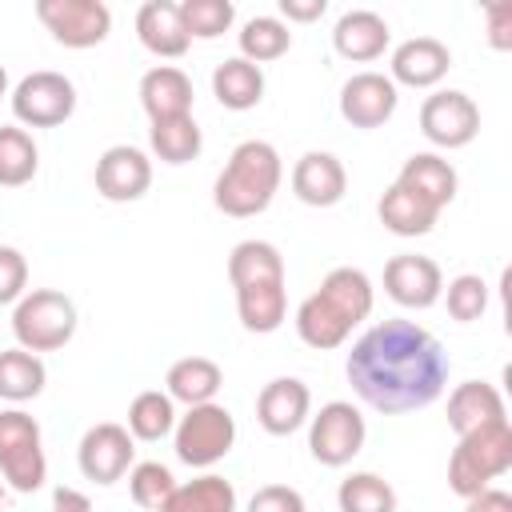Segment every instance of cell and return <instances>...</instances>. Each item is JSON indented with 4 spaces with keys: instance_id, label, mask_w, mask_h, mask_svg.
Wrapping results in <instances>:
<instances>
[{
    "instance_id": "1",
    "label": "cell",
    "mask_w": 512,
    "mask_h": 512,
    "mask_svg": "<svg viewBox=\"0 0 512 512\" xmlns=\"http://www.w3.org/2000/svg\"><path fill=\"white\" fill-rule=\"evenodd\" d=\"M448 368L452 364L444 344L416 320H400V316L372 324L352 344L344 364L352 392L384 416H404L440 400L448 384Z\"/></svg>"
},
{
    "instance_id": "2",
    "label": "cell",
    "mask_w": 512,
    "mask_h": 512,
    "mask_svg": "<svg viewBox=\"0 0 512 512\" xmlns=\"http://www.w3.org/2000/svg\"><path fill=\"white\" fill-rule=\"evenodd\" d=\"M372 312V280L360 268H332L320 288L296 308V336L316 348H340L356 324H364Z\"/></svg>"
},
{
    "instance_id": "3",
    "label": "cell",
    "mask_w": 512,
    "mask_h": 512,
    "mask_svg": "<svg viewBox=\"0 0 512 512\" xmlns=\"http://www.w3.org/2000/svg\"><path fill=\"white\" fill-rule=\"evenodd\" d=\"M280 180H284L280 152L268 140H244L232 148L228 164L220 168V176L212 184V204L236 220L260 216L272 204Z\"/></svg>"
},
{
    "instance_id": "4",
    "label": "cell",
    "mask_w": 512,
    "mask_h": 512,
    "mask_svg": "<svg viewBox=\"0 0 512 512\" xmlns=\"http://www.w3.org/2000/svg\"><path fill=\"white\" fill-rule=\"evenodd\" d=\"M508 468H512V424L496 420L460 436V444L448 456V488L468 500L492 488V480L504 476Z\"/></svg>"
},
{
    "instance_id": "5",
    "label": "cell",
    "mask_w": 512,
    "mask_h": 512,
    "mask_svg": "<svg viewBox=\"0 0 512 512\" xmlns=\"http://www.w3.org/2000/svg\"><path fill=\"white\" fill-rule=\"evenodd\" d=\"M12 336L24 352H56L76 336V304L56 288H32L12 308Z\"/></svg>"
},
{
    "instance_id": "6",
    "label": "cell",
    "mask_w": 512,
    "mask_h": 512,
    "mask_svg": "<svg viewBox=\"0 0 512 512\" xmlns=\"http://www.w3.org/2000/svg\"><path fill=\"white\" fill-rule=\"evenodd\" d=\"M176 460L188 468H212L220 464L236 444V416L224 404H196L188 408L172 428Z\"/></svg>"
},
{
    "instance_id": "7",
    "label": "cell",
    "mask_w": 512,
    "mask_h": 512,
    "mask_svg": "<svg viewBox=\"0 0 512 512\" xmlns=\"http://www.w3.org/2000/svg\"><path fill=\"white\" fill-rule=\"evenodd\" d=\"M0 476L12 492H36L48 480L40 424L24 408L0 412Z\"/></svg>"
},
{
    "instance_id": "8",
    "label": "cell",
    "mask_w": 512,
    "mask_h": 512,
    "mask_svg": "<svg viewBox=\"0 0 512 512\" xmlns=\"http://www.w3.org/2000/svg\"><path fill=\"white\" fill-rule=\"evenodd\" d=\"M368 436V424L360 416V408H352L348 400H328L316 416H308V448L312 460L324 468H344L352 464V456H360Z\"/></svg>"
},
{
    "instance_id": "9",
    "label": "cell",
    "mask_w": 512,
    "mask_h": 512,
    "mask_svg": "<svg viewBox=\"0 0 512 512\" xmlns=\"http://www.w3.org/2000/svg\"><path fill=\"white\" fill-rule=\"evenodd\" d=\"M76 112V84L64 72L40 68L12 88V116L24 128H56Z\"/></svg>"
},
{
    "instance_id": "10",
    "label": "cell",
    "mask_w": 512,
    "mask_h": 512,
    "mask_svg": "<svg viewBox=\"0 0 512 512\" xmlns=\"http://www.w3.org/2000/svg\"><path fill=\"white\" fill-rule=\"evenodd\" d=\"M36 20L64 48H96L112 32V8L104 0H36Z\"/></svg>"
},
{
    "instance_id": "11",
    "label": "cell",
    "mask_w": 512,
    "mask_h": 512,
    "mask_svg": "<svg viewBox=\"0 0 512 512\" xmlns=\"http://www.w3.org/2000/svg\"><path fill=\"white\" fill-rule=\"evenodd\" d=\"M420 132L436 148H464L480 132V108L468 92L444 88L420 104Z\"/></svg>"
},
{
    "instance_id": "12",
    "label": "cell",
    "mask_w": 512,
    "mask_h": 512,
    "mask_svg": "<svg viewBox=\"0 0 512 512\" xmlns=\"http://www.w3.org/2000/svg\"><path fill=\"white\" fill-rule=\"evenodd\" d=\"M136 460V440L124 424H92L84 436H80V448H76V464L84 472V480L92 484H116L128 476Z\"/></svg>"
},
{
    "instance_id": "13",
    "label": "cell",
    "mask_w": 512,
    "mask_h": 512,
    "mask_svg": "<svg viewBox=\"0 0 512 512\" xmlns=\"http://www.w3.org/2000/svg\"><path fill=\"white\" fill-rule=\"evenodd\" d=\"M152 184V160L132 144H112L96 160V192L112 204H132Z\"/></svg>"
},
{
    "instance_id": "14",
    "label": "cell",
    "mask_w": 512,
    "mask_h": 512,
    "mask_svg": "<svg viewBox=\"0 0 512 512\" xmlns=\"http://www.w3.org/2000/svg\"><path fill=\"white\" fill-rule=\"evenodd\" d=\"M384 292L400 304V308H432L444 292V272L432 256H416V252H400L384 264Z\"/></svg>"
},
{
    "instance_id": "15",
    "label": "cell",
    "mask_w": 512,
    "mask_h": 512,
    "mask_svg": "<svg viewBox=\"0 0 512 512\" xmlns=\"http://www.w3.org/2000/svg\"><path fill=\"white\" fill-rule=\"evenodd\" d=\"M396 104H400V92H396V84L384 72H356L340 88V116L352 128H380V124H388Z\"/></svg>"
},
{
    "instance_id": "16",
    "label": "cell",
    "mask_w": 512,
    "mask_h": 512,
    "mask_svg": "<svg viewBox=\"0 0 512 512\" xmlns=\"http://www.w3.org/2000/svg\"><path fill=\"white\" fill-rule=\"evenodd\" d=\"M312 416V392L296 376H276L256 396V420L268 436H292Z\"/></svg>"
},
{
    "instance_id": "17",
    "label": "cell",
    "mask_w": 512,
    "mask_h": 512,
    "mask_svg": "<svg viewBox=\"0 0 512 512\" xmlns=\"http://www.w3.org/2000/svg\"><path fill=\"white\" fill-rule=\"evenodd\" d=\"M388 68H392L388 72L392 84H404V88H436L448 76V68H452V52L436 36H412V40H404L392 52V64Z\"/></svg>"
},
{
    "instance_id": "18",
    "label": "cell",
    "mask_w": 512,
    "mask_h": 512,
    "mask_svg": "<svg viewBox=\"0 0 512 512\" xmlns=\"http://www.w3.org/2000/svg\"><path fill=\"white\" fill-rule=\"evenodd\" d=\"M292 192L308 208H332L348 192V172L332 152H304L292 168Z\"/></svg>"
},
{
    "instance_id": "19",
    "label": "cell",
    "mask_w": 512,
    "mask_h": 512,
    "mask_svg": "<svg viewBox=\"0 0 512 512\" xmlns=\"http://www.w3.org/2000/svg\"><path fill=\"white\" fill-rule=\"evenodd\" d=\"M392 32H388V20L372 8H352L336 20L332 28V48L344 56V60H356V64H368V60H380L384 48H388Z\"/></svg>"
},
{
    "instance_id": "20",
    "label": "cell",
    "mask_w": 512,
    "mask_h": 512,
    "mask_svg": "<svg viewBox=\"0 0 512 512\" xmlns=\"http://www.w3.org/2000/svg\"><path fill=\"white\" fill-rule=\"evenodd\" d=\"M140 108L148 112V120H172V116H188L192 112V80L188 72H180L176 64H156L140 76Z\"/></svg>"
},
{
    "instance_id": "21",
    "label": "cell",
    "mask_w": 512,
    "mask_h": 512,
    "mask_svg": "<svg viewBox=\"0 0 512 512\" xmlns=\"http://www.w3.org/2000/svg\"><path fill=\"white\" fill-rule=\"evenodd\" d=\"M136 36L160 60H176L192 44V36L184 32V20H180V4H172V0H148L136 12Z\"/></svg>"
},
{
    "instance_id": "22",
    "label": "cell",
    "mask_w": 512,
    "mask_h": 512,
    "mask_svg": "<svg viewBox=\"0 0 512 512\" xmlns=\"http://www.w3.org/2000/svg\"><path fill=\"white\" fill-rule=\"evenodd\" d=\"M496 420H508L504 412V396L488 384V380H464L452 388L448 396V428L456 436H468L484 424H496Z\"/></svg>"
},
{
    "instance_id": "23",
    "label": "cell",
    "mask_w": 512,
    "mask_h": 512,
    "mask_svg": "<svg viewBox=\"0 0 512 512\" xmlns=\"http://www.w3.org/2000/svg\"><path fill=\"white\" fill-rule=\"evenodd\" d=\"M396 184H404L408 192L424 196V200H428L432 208H440V212L456 200V188H460L456 168H452L440 152H416V156H408L404 168H400V176H396Z\"/></svg>"
},
{
    "instance_id": "24",
    "label": "cell",
    "mask_w": 512,
    "mask_h": 512,
    "mask_svg": "<svg viewBox=\"0 0 512 512\" xmlns=\"http://www.w3.org/2000/svg\"><path fill=\"white\" fill-rule=\"evenodd\" d=\"M376 216L392 236H428L440 220V208H432L424 196L408 192L404 184H388L376 204Z\"/></svg>"
},
{
    "instance_id": "25",
    "label": "cell",
    "mask_w": 512,
    "mask_h": 512,
    "mask_svg": "<svg viewBox=\"0 0 512 512\" xmlns=\"http://www.w3.org/2000/svg\"><path fill=\"white\" fill-rule=\"evenodd\" d=\"M220 384H224V372L208 356H184L164 376V392L172 396V404H188V408L212 404L216 392H220Z\"/></svg>"
},
{
    "instance_id": "26",
    "label": "cell",
    "mask_w": 512,
    "mask_h": 512,
    "mask_svg": "<svg viewBox=\"0 0 512 512\" xmlns=\"http://www.w3.org/2000/svg\"><path fill=\"white\" fill-rule=\"evenodd\" d=\"M212 96L228 112H248L264 100V72L256 64H248L244 56H228L212 72Z\"/></svg>"
},
{
    "instance_id": "27",
    "label": "cell",
    "mask_w": 512,
    "mask_h": 512,
    "mask_svg": "<svg viewBox=\"0 0 512 512\" xmlns=\"http://www.w3.org/2000/svg\"><path fill=\"white\" fill-rule=\"evenodd\" d=\"M228 280L232 288L248 284H280L284 280V256L268 240H240L228 252Z\"/></svg>"
},
{
    "instance_id": "28",
    "label": "cell",
    "mask_w": 512,
    "mask_h": 512,
    "mask_svg": "<svg viewBox=\"0 0 512 512\" xmlns=\"http://www.w3.org/2000/svg\"><path fill=\"white\" fill-rule=\"evenodd\" d=\"M236 312H240V324L256 336H268L284 324L288 316V292H284V280L280 284H248V288H236Z\"/></svg>"
},
{
    "instance_id": "29",
    "label": "cell",
    "mask_w": 512,
    "mask_h": 512,
    "mask_svg": "<svg viewBox=\"0 0 512 512\" xmlns=\"http://www.w3.org/2000/svg\"><path fill=\"white\" fill-rule=\"evenodd\" d=\"M48 384V368L36 352H24V348H4L0 352V400L8 404H24V400H36Z\"/></svg>"
},
{
    "instance_id": "30",
    "label": "cell",
    "mask_w": 512,
    "mask_h": 512,
    "mask_svg": "<svg viewBox=\"0 0 512 512\" xmlns=\"http://www.w3.org/2000/svg\"><path fill=\"white\" fill-rule=\"evenodd\" d=\"M160 512H236V488L232 480L204 472L188 484H176Z\"/></svg>"
},
{
    "instance_id": "31",
    "label": "cell",
    "mask_w": 512,
    "mask_h": 512,
    "mask_svg": "<svg viewBox=\"0 0 512 512\" xmlns=\"http://www.w3.org/2000/svg\"><path fill=\"white\" fill-rule=\"evenodd\" d=\"M148 144H152L156 160H164V164H188V160L200 156L204 136H200V124H196L192 112H188V116L156 120V124L148 128Z\"/></svg>"
},
{
    "instance_id": "32",
    "label": "cell",
    "mask_w": 512,
    "mask_h": 512,
    "mask_svg": "<svg viewBox=\"0 0 512 512\" xmlns=\"http://www.w3.org/2000/svg\"><path fill=\"white\" fill-rule=\"evenodd\" d=\"M124 428L132 432V440H148V444L172 436V428H176V404H172V396L160 392V388H148V392L132 396L128 424Z\"/></svg>"
},
{
    "instance_id": "33",
    "label": "cell",
    "mask_w": 512,
    "mask_h": 512,
    "mask_svg": "<svg viewBox=\"0 0 512 512\" xmlns=\"http://www.w3.org/2000/svg\"><path fill=\"white\" fill-rule=\"evenodd\" d=\"M40 148L20 124H0V188H20L36 176Z\"/></svg>"
},
{
    "instance_id": "34",
    "label": "cell",
    "mask_w": 512,
    "mask_h": 512,
    "mask_svg": "<svg viewBox=\"0 0 512 512\" xmlns=\"http://www.w3.org/2000/svg\"><path fill=\"white\" fill-rule=\"evenodd\" d=\"M240 56L248 64H268V60H280L288 48H292V32L280 16H252L244 28H240Z\"/></svg>"
},
{
    "instance_id": "35",
    "label": "cell",
    "mask_w": 512,
    "mask_h": 512,
    "mask_svg": "<svg viewBox=\"0 0 512 512\" xmlns=\"http://www.w3.org/2000/svg\"><path fill=\"white\" fill-rule=\"evenodd\" d=\"M340 512H396V488L376 472H352L336 488Z\"/></svg>"
},
{
    "instance_id": "36",
    "label": "cell",
    "mask_w": 512,
    "mask_h": 512,
    "mask_svg": "<svg viewBox=\"0 0 512 512\" xmlns=\"http://www.w3.org/2000/svg\"><path fill=\"white\" fill-rule=\"evenodd\" d=\"M180 20H184V32L192 40H216L232 28L236 8H232V0H184Z\"/></svg>"
},
{
    "instance_id": "37",
    "label": "cell",
    "mask_w": 512,
    "mask_h": 512,
    "mask_svg": "<svg viewBox=\"0 0 512 512\" xmlns=\"http://www.w3.org/2000/svg\"><path fill=\"white\" fill-rule=\"evenodd\" d=\"M172 488H176V476H172L160 460H140V464L128 468V492H132V500H136L140 508H148V512H160L164 500L172 496Z\"/></svg>"
},
{
    "instance_id": "38",
    "label": "cell",
    "mask_w": 512,
    "mask_h": 512,
    "mask_svg": "<svg viewBox=\"0 0 512 512\" xmlns=\"http://www.w3.org/2000/svg\"><path fill=\"white\" fill-rule=\"evenodd\" d=\"M440 296H444V304H448V316L460 320V324L480 320L484 308H488V284H484V276H476V272H460V276H452V280L444 284Z\"/></svg>"
},
{
    "instance_id": "39",
    "label": "cell",
    "mask_w": 512,
    "mask_h": 512,
    "mask_svg": "<svg viewBox=\"0 0 512 512\" xmlns=\"http://www.w3.org/2000/svg\"><path fill=\"white\" fill-rule=\"evenodd\" d=\"M28 292V260L20 248L0 244V304H16Z\"/></svg>"
},
{
    "instance_id": "40",
    "label": "cell",
    "mask_w": 512,
    "mask_h": 512,
    "mask_svg": "<svg viewBox=\"0 0 512 512\" xmlns=\"http://www.w3.org/2000/svg\"><path fill=\"white\" fill-rule=\"evenodd\" d=\"M248 512H308V508H304V496L292 484H264V488L252 492Z\"/></svg>"
},
{
    "instance_id": "41",
    "label": "cell",
    "mask_w": 512,
    "mask_h": 512,
    "mask_svg": "<svg viewBox=\"0 0 512 512\" xmlns=\"http://www.w3.org/2000/svg\"><path fill=\"white\" fill-rule=\"evenodd\" d=\"M484 16H488V40H492V48H512V4L508 0H496V4H488L484 8Z\"/></svg>"
},
{
    "instance_id": "42",
    "label": "cell",
    "mask_w": 512,
    "mask_h": 512,
    "mask_svg": "<svg viewBox=\"0 0 512 512\" xmlns=\"http://www.w3.org/2000/svg\"><path fill=\"white\" fill-rule=\"evenodd\" d=\"M464 512H512V496L504 488H484L464 500Z\"/></svg>"
},
{
    "instance_id": "43",
    "label": "cell",
    "mask_w": 512,
    "mask_h": 512,
    "mask_svg": "<svg viewBox=\"0 0 512 512\" xmlns=\"http://www.w3.org/2000/svg\"><path fill=\"white\" fill-rule=\"evenodd\" d=\"M328 12V0H280V16L296 20V24H308V20H320Z\"/></svg>"
},
{
    "instance_id": "44",
    "label": "cell",
    "mask_w": 512,
    "mask_h": 512,
    "mask_svg": "<svg viewBox=\"0 0 512 512\" xmlns=\"http://www.w3.org/2000/svg\"><path fill=\"white\" fill-rule=\"evenodd\" d=\"M52 512H96V508H92V500H88L80 488H64V484H60V488L52 492Z\"/></svg>"
},
{
    "instance_id": "45",
    "label": "cell",
    "mask_w": 512,
    "mask_h": 512,
    "mask_svg": "<svg viewBox=\"0 0 512 512\" xmlns=\"http://www.w3.org/2000/svg\"><path fill=\"white\" fill-rule=\"evenodd\" d=\"M0 96H8V72H4V64H0Z\"/></svg>"
},
{
    "instance_id": "46",
    "label": "cell",
    "mask_w": 512,
    "mask_h": 512,
    "mask_svg": "<svg viewBox=\"0 0 512 512\" xmlns=\"http://www.w3.org/2000/svg\"><path fill=\"white\" fill-rule=\"evenodd\" d=\"M0 512H4V480H0Z\"/></svg>"
}]
</instances>
